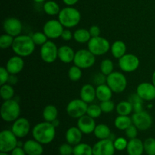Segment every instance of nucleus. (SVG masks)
Returning <instances> with one entry per match:
<instances>
[{
  "label": "nucleus",
  "instance_id": "nucleus-2",
  "mask_svg": "<svg viewBox=\"0 0 155 155\" xmlns=\"http://www.w3.org/2000/svg\"><path fill=\"white\" fill-rule=\"evenodd\" d=\"M35 45L31 36L19 35L15 37L12 48L16 55L22 58L31 55L35 50Z\"/></svg>",
  "mask_w": 155,
  "mask_h": 155
},
{
  "label": "nucleus",
  "instance_id": "nucleus-39",
  "mask_svg": "<svg viewBox=\"0 0 155 155\" xmlns=\"http://www.w3.org/2000/svg\"><path fill=\"white\" fill-rule=\"evenodd\" d=\"M33 39V42H34L35 45H41L42 46V45L45 43V42L48 41V38L47 37L46 35L42 32H35L33 34L30 35Z\"/></svg>",
  "mask_w": 155,
  "mask_h": 155
},
{
  "label": "nucleus",
  "instance_id": "nucleus-51",
  "mask_svg": "<svg viewBox=\"0 0 155 155\" xmlns=\"http://www.w3.org/2000/svg\"><path fill=\"white\" fill-rule=\"evenodd\" d=\"M18 79L15 74H10V77H9L8 80V83H9V84L13 86V85L16 84V83H18Z\"/></svg>",
  "mask_w": 155,
  "mask_h": 155
},
{
  "label": "nucleus",
  "instance_id": "nucleus-56",
  "mask_svg": "<svg viewBox=\"0 0 155 155\" xmlns=\"http://www.w3.org/2000/svg\"><path fill=\"white\" fill-rule=\"evenodd\" d=\"M0 155H9L8 153H5V152H1L0 153Z\"/></svg>",
  "mask_w": 155,
  "mask_h": 155
},
{
  "label": "nucleus",
  "instance_id": "nucleus-38",
  "mask_svg": "<svg viewBox=\"0 0 155 155\" xmlns=\"http://www.w3.org/2000/svg\"><path fill=\"white\" fill-rule=\"evenodd\" d=\"M15 37L11 35L5 33L0 36V48L2 49H7L12 46Z\"/></svg>",
  "mask_w": 155,
  "mask_h": 155
},
{
  "label": "nucleus",
  "instance_id": "nucleus-3",
  "mask_svg": "<svg viewBox=\"0 0 155 155\" xmlns=\"http://www.w3.org/2000/svg\"><path fill=\"white\" fill-rule=\"evenodd\" d=\"M81 20V14L73 6H67L61 9L58 14V21L66 28H72L79 24Z\"/></svg>",
  "mask_w": 155,
  "mask_h": 155
},
{
  "label": "nucleus",
  "instance_id": "nucleus-42",
  "mask_svg": "<svg viewBox=\"0 0 155 155\" xmlns=\"http://www.w3.org/2000/svg\"><path fill=\"white\" fill-rule=\"evenodd\" d=\"M99 105L100 107H101V110H102L103 113L105 114L111 113L115 108V104L114 103V101H111V99L107 100V101H101Z\"/></svg>",
  "mask_w": 155,
  "mask_h": 155
},
{
  "label": "nucleus",
  "instance_id": "nucleus-29",
  "mask_svg": "<svg viewBox=\"0 0 155 155\" xmlns=\"http://www.w3.org/2000/svg\"><path fill=\"white\" fill-rule=\"evenodd\" d=\"M92 38L89 30L84 28H80L74 33V39L78 43H88Z\"/></svg>",
  "mask_w": 155,
  "mask_h": 155
},
{
  "label": "nucleus",
  "instance_id": "nucleus-19",
  "mask_svg": "<svg viewBox=\"0 0 155 155\" xmlns=\"http://www.w3.org/2000/svg\"><path fill=\"white\" fill-rule=\"evenodd\" d=\"M6 69L10 74H20L24 68V61L22 57L15 55L11 57L6 64Z\"/></svg>",
  "mask_w": 155,
  "mask_h": 155
},
{
  "label": "nucleus",
  "instance_id": "nucleus-16",
  "mask_svg": "<svg viewBox=\"0 0 155 155\" xmlns=\"http://www.w3.org/2000/svg\"><path fill=\"white\" fill-rule=\"evenodd\" d=\"M30 130V124L27 118L19 117L14 121L12 131L18 138H24L28 135Z\"/></svg>",
  "mask_w": 155,
  "mask_h": 155
},
{
  "label": "nucleus",
  "instance_id": "nucleus-4",
  "mask_svg": "<svg viewBox=\"0 0 155 155\" xmlns=\"http://www.w3.org/2000/svg\"><path fill=\"white\" fill-rule=\"evenodd\" d=\"M0 114L2 120L5 122H14L18 119L21 114V107L19 103L13 98L5 101L0 109Z\"/></svg>",
  "mask_w": 155,
  "mask_h": 155
},
{
  "label": "nucleus",
  "instance_id": "nucleus-45",
  "mask_svg": "<svg viewBox=\"0 0 155 155\" xmlns=\"http://www.w3.org/2000/svg\"><path fill=\"white\" fill-rule=\"evenodd\" d=\"M138 130H138L137 127L133 124L125 130L126 136L130 139H135L138 136Z\"/></svg>",
  "mask_w": 155,
  "mask_h": 155
},
{
  "label": "nucleus",
  "instance_id": "nucleus-1",
  "mask_svg": "<svg viewBox=\"0 0 155 155\" xmlns=\"http://www.w3.org/2000/svg\"><path fill=\"white\" fill-rule=\"evenodd\" d=\"M55 127L51 123L47 121L39 123L32 130L33 139L42 145L51 143L55 138Z\"/></svg>",
  "mask_w": 155,
  "mask_h": 155
},
{
  "label": "nucleus",
  "instance_id": "nucleus-34",
  "mask_svg": "<svg viewBox=\"0 0 155 155\" xmlns=\"http://www.w3.org/2000/svg\"><path fill=\"white\" fill-rule=\"evenodd\" d=\"M0 95H1V98L4 101L12 99L15 95V90H14L12 85L9 84V83H5V84L1 86Z\"/></svg>",
  "mask_w": 155,
  "mask_h": 155
},
{
  "label": "nucleus",
  "instance_id": "nucleus-5",
  "mask_svg": "<svg viewBox=\"0 0 155 155\" xmlns=\"http://www.w3.org/2000/svg\"><path fill=\"white\" fill-rule=\"evenodd\" d=\"M110 42L101 36L92 37L88 42V49L95 56L104 55L110 50Z\"/></svg>",
  "mask_w": 155,
  "mask_h": 155
},
{
  "label": "nucleus",
  "instance_id": "nucleus-54",
  "mask_svg": "<svg viewBox=\"0 0 155 155\" xmlns=\"http://www.w3.org/2000/svg\"><path fill=\"white\" fill-rule=\"evenodd\" d=\"M152 83L155 86V71H154V73H153L152 74Z\"/></svg>",
  "mask_w": 155,
  "mask_h": 155
},
{
  "label": "nucleus",
  "instance_id": "nucleus-37",
  "mask_svg": "<svg viewBox=\"0 0 155 155\" xmlns=\"http://www.w3.org/2000/svg\"><path fill=\"white\" fill-rule=\"evenodd\" d=\"M82 75V69L76 65H73L68 70V77L69 79L73 82H77L81 79Z\"/></svg>",
  "mask_w": 155,
  "mask_h": 155
},
{
  "label": "nucleus",
  "instance_id": "nucleus-25",
  "mask_svg": "<svg viewBox=\"0 0 155 155\" xmlns=\"http://www.w3.org/2000/svg\"><path fill=\"white\" fill-rule=\"evenodd\" d=\"M96 98L100 101L110 100L113 95V91L107 86V83L98 86L96 88Z\"/></svg>",
  "mask_w": 155,
  "mask_h": 155
},
{
  "label": "nucleus",
  "instance_id": "nucleus-55",
  "mask_svg": "<svg viewBox=\"0 0 155 155\" xmlns=\"http://www.w3.org/2000/svg\"><path fill=\"white\" fill-rule=\"evenodd\" d=\"M33 1L36 3H42L43 2H45V0H33Z\"/></svg>",
  "mask_w": 155,
  "mask_h": 155
},
{
  "label": "nucleus",
  "instance_id": "nucleus-18",
  "mask_svg": "<svg viewBox=\"0 0 155 155\" xmlns=\"http://www.w3.org/2000/svg\"><path fill=\"white\" fill-rule=\"evenodd\" d=\"M96 124L95 119L86 114L81 117L77 120V127L81 130L83 134H91L95 130Z\"/></svg>",
  "mask_w": 155,
  "mask_h": 155
},
{
  "label": "nucleus",
  "instance_id": "nucleus-48",
  "mask_svg": "<svg viewBox=\"0 0 155 155\" xmlns=\"http://www.w3.org/2000/svg\"><path fill=\"white\" fill-rule=\"evenodd\" d=\"M89 31L92 37H97V36H99L100 34H101V29L96 25L91 26L89 29Z\"/></svg>",
  "mask_w": 155,
  "mask_h": 155
},
{
  "label": "nucleus",
  "instance_id": "nucleus-28",
  "mask_svg": "<svg viewBox=\"0 0 155 155\" xmlns=\"http://www.w3.org/2000/svg\"><path fill=\"white\" fill-rule=\"evenodd\" d=\"M93 133L95 137L99 139V140H101V139H109L110 135H111L110 129L109 128L108 126L104 124L96 125Z\"/></svg>",
  "mask_w": 155,
  "mask_h": 155
},
{
  "label": "nucleus",
  "instance_id": "nucleus-49",
  "mask_svg": "<svg viewBox=\"0 0 155 155\" xmlns=\"http://www.w3.org/2000/svg\"><path fill=\"white\" fill-rule=\"evenodd\" d=\"M61 37V39H63V40L68 42V41H71V39L74 38V34H73L72 32L70 30H68V29H64V31L62 32V34Z\"/></svg>",
  "mask_w": 155,
  "mask_h": 155
},
{
  "label": "nucleus",
  "instance_id": "nucleus-26",
  "mask_svg": "<svg viewBox=\"0 0 155 155\" xmlns=\"http://www.w3.org/2000/svg\"><path fill=\"white\" fill-rule=\"evenodd\" d=\"M110 51L114 58L120 59L127 54V45L121 40H117L110 46Z\"/></svg>",
  "mask_w": 155,
  "mask_h": 155
},
{
  "label": "nucleus",
  "instance_id": "nucleus-14",
  "mask_svg": "<svg viewBox=\"0 0 155 155\" xmlns=\"http://www.w3.org/2000/svg\"><path fill=\"white\" fill-rule=\"evenodd\" d=\"M114 141L110 139H101L92 146L93 155H114Z\"/></svg>",
  "mask_w": 155,
  "mask_h": 155
},
{
  "label": "nucleus",
  "instance_id": "nucleus-17",
  "mask_svg": "<svg viewBox=\"0 0 155 155\" xmlns=\"http://www.w3.org/2000/svg\"><path fill=\"white\" fill-rule=\"evenodd\" d=\"M136 94L143 101H150L155 99V86L151 83H142L136 88Z\"/></svg>",
  "mask_w": 155,
  "mask_h": 155
},
{
  "label": "nucleus",
  "instance_id": "nucleus-10",
  "mask_svg": "<svg viewBox=\"0 0 155 155\" xmlns=\"http://www.w3.org/2000/svg\"><path fill=\"white\" fill-rule=\"evenodd\" d=\"M140 61L139 58L133 54H126L118 59V65L120 70L126 73H132L139 68Z\"/></svg>",
  "mask_w": 155,
  "mask_h": 155
},
{
  "label": "nucleus",
  "instance_id": "nucleus-8",
  "mask_svg": "<svg viewBox=\"0 0 155 155\" xmlns=\"http://www.w3.org/2000/svg\"><path fill=\"white\" fill-rule=\"evenodd\" d=\"M18 137L12 130H5L0 133V151L12 152L18 146Z\"/></svg>",
  "mask_w": 155,
  "mask_h": 155
},
{
  "label": "nucleus",
  "instance_id": "nucleus-41",
  "mask_svg": "<svg viewBox=\"0 0 155 155\" xmlns=\"http://www.w3.org/2000/svg\"><path fill=\"white\" fill-rule=\"evenodd\" d=\"M144 149L148 155H155V139L148 138L144 142Z\"/></svg>",
  "mask_w": 155,
  "mask_h": 155
},
{
  "label": "nucleus",
  "instance_id": "nucleus-27",
  "mask_svg": "<svg viewBox=\"0 0 155 155\" xmlns=\"http://www.w3.org/2000/svg\"><path fill=\"white\" fill-rule=\"evenodd\" d=\"M58 110L57 107L53 104H48L44 107L42 110V117L45 121L51 123L53 120L58 118Z\"/></svg>",
  "mask_w": 155,
  "mask_h": 155
},
{
  "label": "nucleus",
  "instance_id": "nucleus-11",
  "mask_svg": "<svg viewBox=\"0 0 155 155\" xmlns=\"http://www.w3.org/2000/svg\"><path fill=\"white\" fill-rule=\"evenodd\" d=\"M58 48L52 41H47L40 48V57L44 62L51 64L58 58Z\"/></svg>",
  "mask_w": 155,
  "mask_h": 155
},
{
  "label": "nucleus",
  "instance_id": "nucleus-53",
  "mask_svg": "<svg viewBox=\"0 0 155 155\" xmlns=\"http://www.w3.org/2000/svg\"><path fill=\"white\" fill-rule=\"evenodd\" d=\"M51 124H52V125L56 128V127H58L59 124H60V121H59V120L57 118V119H55L54 120H53L52 122H51Z\"/></svg>",
  "mask_w": 155,
  "mask_h": 155
},
{
  "label": "nucleus",
  "instance_id": "nucleus-47",
  "mask_svg": "<svg viewBox=\"0 0 155 155\" xmlns=\"http://www.w3.org/2000/svg\"><path fill=\"white\" fill-rule=\"evenodd\" d=\"M106 82H107V76L103 74L101 72L100 74H95L93 77V83L97 86L104 84V83H106Z\"/></svg>",
  "mask_w": 155,
  "mask_h": 155
},
{
  "label": "nucleus",
  "instance_id": "nucleus-43",
  "mask_svg": "<svg viewBox=\"0 0 155 155\" xmlns=\"http://www.w3.org/2000/svg\"><path fill=\"white\" fill-rule=\"evenodd\" d=\"M114 145L115 149L117 151H124L127 149L128 142L125 138L118 137L114 140Z\"/></svg>",
  "mask_w": 155,
  "mask_h": 155
},
{
  "label": "nucleus",
  "instance_id": "nucleus-44",
  "mask_svg": "<svg viewBox=\"0 0 155 155\" xmlns=\"http://www.w3.org/2000/svg\"><path fill=\"white\" fill-rule=\"evenodd\" d=\"M58 151L61 155H73L74 154V147L68 142L64 143L61 145H60Z\"/></svg>",
  "mask_w": 155,
  "mask_h": 155
},
{
  "label": "nucleus",
  "instance_id": "nucleus-23",
  "mask_svg": "<svg viewBox=\"0 0 155 155\" xmlns=\"http://www.w3.org/2000/svg\"><path fill=\"white\" fill-rule=\"evenodd\" d=\"M75 51L69 45H62L58 48V57L59 60L64 64H70L74 62L75 57Z\"/></svg>",
  "mask_w": 155,
  "mask_h": 155
},
{
  "label": "nucleus",
  "instance_id": "nucleus-9",
  "mask_svg": "<svg viewBox=\"0 0 155 155\" xmlns=\"http://www.w3.org/2000/svg\"><path fill=\"white\" fill-rule=\"evenodd\" d=\"M88 106L87 103L83 101L81 98L73 99L67 105V113L71 117L79 119L86 114Z\"/></svg>",
  "mask_w": 155,
  "mask_h": 155
},
{
  "label": "nucleus",
  "instance_id": "nucleus-35",
  "mask_svg": "<svg viewBox=\"0 0 155 155\" xmlns=\"http://www.w3.org/2000/svg\"><path fill=\"white\" fill-rule=\"evenodd\" d=\"M114 68V66L113 61L108 58L104 59L100 64V71L106 76H108L109 74L113 73Z\"/></svg>",
  "mask_w": 155,
  "mask_h": 155
},
{
  "label": "nucleus",
  "instance_id": "nucleus-30",
  "mask_svg": "<svg viewBox=\"0 0 155 155\" xmlns=\"http://www.w3.org/2000/svg\"><path fill=\"white\" fill-rule=\"evenodd\" d=\"M133 124L132 117L125 115H119L114 120V125L117 129L125 131L130 126Z\"/></svg>",
  "mask_w": 155,
  "mask_h": 155
},
{
  "label": "nucleus",
  "instance_id": "nucleus-12",
  "mask_svg": "<svg viewBox=\"0 0 155 155\" xmlns=\"http://www.w3.org/2000/svg\"><path fill=\"white\" fill-rule=\"evenodd\" d=\"M133 124L141 131H145L151 127L153 120L149 113L142 110L140 112H135L132 116Z\"/></svg>",
  "mask_w": 155,
  "mask_h": 155
},
{
  "label": "nucleus",
  "instance_id": "nucleus-31",
  "mask_svg": "<svg viewBox=\"0 0 155 155\" xmlns=\"http://www.w3.org/2000/svg\"><path fill=\"white\" fill-rule=\"evenodd\" d=\"M116 110L118 115L129 116L133 111V104L130 101H122L116 106Z\"/></svg>",
  "mask_w": 155,
  "mask_h": 155
},
{
  "label": "nucleus",
  "instance_id": "nucleus-15",
  "mask_svg": "<svg viewBox=\"0 0 155 155\" xmlns=\"http://www.w3.org/2000/svg\"><path fill=\"white\" fill-rule=\"evenodd\" d=\"M3 30L5 33L11 36L16 37L21 35L22 32L23 25L21 21L16 18H8L3 21Z\"/></svg>",
  "mask_w": 155,
  "mask_h": 155
},
{
  "label": "nucleus",
  "instance_id": "nucleus-7",
  "mask_svg": "<svg viewBox=\"0 0 155 155\" xmlns=\"http://www.w3.org/2000/svg\"><path fill=\"white\" fill-rule=\"evenodd\" d=\"M74 65L81 69H88L95 63V55L89 49H80L75 53L74 60Z\"/></svg>",
  "mask_w": 155,
  "mask_h": 155
},
{
  "label": "nucleus",
  "instance_id": "nucleus-46",
  "mask_svg": "<svg viewBox=\"0 0 155 155\" xmlns=\"http://www.w3.org/2000/svg\"><path fill=\"white\" fill-rule=\"evenodd\" d=\"M9 77H10V74L7 71L6 68L1 67L0 68V85L2 86V85L7 83Z\"/></svg>",
  "mask_w": 155,
  "mask_h": 155
},
{
  "label": "nucleus",
  "instance_id": "nucleus-32",
  "mask_svg": "<svg viewBox=\"0 0 155 155\" xmlns=\"http://www.w3.org/2000/svg\"><path fill=\"white\" fill-rule=\"evenodd\" d=\"M43 10L45 13L48 15L54 16V15H58L61 8L59 5L56 2L50 0V1H47L44 3Z\"/></svg>",
  "mask_w": 155,
  "mask_h": 155
},
{
  "label": "nucleus",
  "instance_id": "nucleus-40",
  "mask_svg": "<svg viewBox=\"0 0 155 155\" xmlns=\"http://www.w3.org/2000/svg\"><path fill=\"white\" fill-rule=\"evenodd\" d=\"M102 113L103 112L101 110L100 105H98V104H91L88 106L86 114L90 116L91 117L95 119V118L99 117Z\"/></svg>",
  "mask_w": 155,
  "mask_h": 155
},
{
  "label": "nucleus",
  "instance_id": "nucleus-36",
  "mask_svg": "<svg viewBox=\"0 0 155 155\" xmlns=\"http://www.w3.org/2000/svg\"><path fill=\"white\" fill-rule=\"evenodd\" d=\"M129 101L133 104L134 112H140L143 110V100L137 94L131 95Z\"/></svg>",
  "mask_w": 155,
  "mask_h": 155
},
{
  "label": "nucleus",
  "instance_id": "nucleus-33",
  "mask_svg": "<svg viewBox=\"0 0 155 155\" xmlns=\"http://www.w3.org/2000/svg\"><path fill=\"white\" fill-rule=\"evenodd\" d=\"M73 155H93L92 147H91L89 144L80 142L74 147Z\"/></svg>",
  "mask_w": 155,
  "mask_h": 155
},
{
  "label": "nucleus",
  "instance_id": "nucleus-20",
  "mask_svg": "<svg viewBox=\"0 0 155 155\" xmlns=\"http://www.w3.org/2000/svg\"><path fill=\"white\" fill-rule=\"evenodd\" d=\"M23 148L27 155H42L44 151L42 144L35 140L34 139L26 141L24 143Z\"/></svg>",
  "mask_w": 155,
  "mask_h": 155
},
{
  "label": "nucleus",
  "instance_id": "nucleus-13",
  "mask_svg": "<svg viewBox=\"0 0 155 155\" xmlns=\"http://www.w3.org/2000/svg\"><path fill=\"white\" fill-rule=\"evenodd\" d=\"M64 27L58 20H49L44 24L43 33L48 39H55L61 36Z\"/></svg>",
  "mask_w": 155,
  "mask_h": 155
},
{
  "label": "nucleus",
  "instance_id": "nucleus-50",
  "mask_svg": "<svg viewBox=\"0 0 155 155\" xmlns=\"http://www.w3.org/2000/svg\"><path fill=\"white\" fill-rule=\"evenodd\" d=\"M11 155H27V154L23 147L17 146L15 149L12 150Z\"/></svg>",
  "mask_w": 155,
  "mask_h": 155
},
{
  "label": "nucleus",
  "instance_id": "nucleus-21",
  "mask_svg": "<svg viewBox=\"0 0 155 155\" xmlns=\"http://www.w3.org/2000/svg\"><path fill=\"white\" fill-rule=\"evenodd\" d=\"M83 134L81 130L78 127H73L68 129L65 134V139L68 143L71 144L73 146L78 145L80 143L83 138Z\"/></svg>",
  "mask_w": 155,
  "mask_h": 155
},
{
  "label": "nucleus",
  "instance_id": "nucleus-24",
  "mask_svg": "<svg viewBox=\"0 0 155 155\" xmlns=\"http://www.w3.org/2000/svg\"><path fill=\"white\" fill-rule=\"evenodd\" d=\"M127 151L129 155H142L145 151L144 142L138 138L130 139L127 145Z\"/></svg>",
  "mask_w": 155,
  "mask_h": 155
},
{
  "label": "nucleus",
  "instance_id": "nucleus-52",
  "mask_svg": "<svg viewBox=\"0 0 155 155\" xmlns=\"http://www.w3.org/2000/svg\"><path fill=\"white\" fill-rule=\"evenodd\" d=\"M62 1L68 6H73L75 4H77L79 2V0H62Z\"/></svg>",
  "mask_w": 155,
  "mask_h": 155
},
{
  "label": "nucleus",
  "instance_id": "nucleus-6",
  "mask_svg": "<svg viewBox=\"0 0 155 155\" xmlns=\"http://www.w3.org/2000/svg\"><path fill=\"white\" fill-rule=\"evenodd\" d=\"M106 83L111 89L113 92L121 93L127 89V80L124 74L118 71H114L107 76Z\"/></svg>",
  "mask_w": 155,
  "mask_h": 155
},
{
  "label": "nucleus",
  "instance_id": "nucleus-22",
  "mask_svg": "<svg viewBox=\"0 0 155 155\" xmlns=\"http://www.w3.org/2000/svg\"><path fill=\"white\" fill-rule=\"evenodd\" d=\"M80 98L87 104L95 101L96 98V89L91 84H85L80 89Z\"/></svg>",
  "mask_w": 155,
  "mask_h": 155
}]
</instances>
